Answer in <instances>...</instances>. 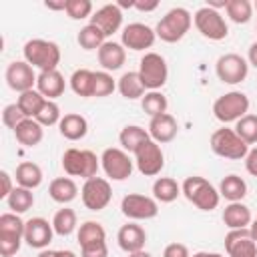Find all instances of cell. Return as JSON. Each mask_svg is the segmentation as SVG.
Masks as SVG:
<instances>
[{
  "instance_id": "6da1fadb",
  "label": "cell",
  "mask_w": 257,
  "mask_h": 257,
  "mask_svg": "<svg viewBox=\"0 0 257 257\" xmlns=\"http://www.w3.org/2000/svg\"><path fill=\"white\" fill-rule=\"evenodd\" d=\"M24 60L32 66L38 68L40 72L44 70H56L58 62H60V48L56 42L52 40H44V38H32L24 44L22 48Z\"/></svg>"
},
{
  "instance_id": "7a4b0ae2",
  "label": "cell",
  "mask_w": 257,
  "mask_h": 257,
  "mask_svg": "<svg viewBox=\"0 0 257 257\" xmlns=\"http://www.w3.org/2000/svg\"><path fill=\"white\" fill-rule=\"evenodd\" d=\"M181 191L187 197V201L193 203L201 211H213L219 207L221 195L205 177H199V175L187 177L181 185Z\"/></svg>"
},
{
  "instance_id": "3957f363",
  "label": "cell",
  "mask_w": 257,
  "mask_h": 257,
  "mask_svg": "<svg viewBox=\"0 0 257 257\" xmlns=\"http://www.w3.org/2000/svg\"><path fill=\"white\" fill-rule=\"evenodd\" d=\"M193 24V16L187 8L183 6H175L171 8L155 26V34L163 40V42H179L191 28Z\"/></svg>"
},
{
  "instance_id": "277c9868",
  "label": "cell",
  "mask_w": 257,
  "mask_h": 257,
  "mask_svg": "<svg viewBox=\"0 0 257 257\" xmlns=\"http://www.w3.org/2000/svg\"><path fill=\"white\" fill-rule=\"evenodd\" d=\"M98 161L100 159L92 151L70 147L62 155V169H64L66 175H70V177H82L86 181V179L96 177L98 167H100Z\"/></svg>"
},
{
  "instance_id": "5b68a950",
  "label": "cell",
  "mask_w": 257,
  "mask_h": 257,
  "mask_svg": "<svg viewBox=\"0 0 257 257\" xmlns=\"http://www.w3.org/2000/svg\"><path fill=\"white\" fill-rule=\"evenodd\" d=\"M249 96L245 92L239 90H231L221 94L215 102H213V114L217 120H221L223 124L229 122H237L241 120L247 112H249Z\"/></svg>"
},
{
  "instance_id": "8992f818",
  "label": "cell",
  "mask_w": 257,
  "mask_h": 257,
  "mask_svg": "<svg viewBox=\"0 0 257 257\" xmlns=\"http://www.w3.org/2000/svg\"><path fill=\"white\" fill-rule=\"evenodd\" d=\"M211 149L217 157L231 161H241L249 153V145L235 133V128L227 126H221L211 135Z\"/></svg>"
},
{
  "instance_id": "52a82bcc",
  "label": "cell",
  "mask_w": 257,
  "mask_h": 257,
  "mask_svg": "<svg viewBox=\"0 0 257 257\" xmlns=\"http://www.w3.org/2000/svg\"><path fill=\"white\" fill-rule=\"evenodd\" d=\"M24 225L26 221L20 219L16 213H2L0 215V255L12 257L18 253L24 241Z\"/></svg>"
},
{
  "instance_id": "ba28073f",
  "label": "cell",
  "mask_w": 257,
  "mask_h": 257,
  "mask_svg": "<svg viewBox=\"0 0 257 257\" xmlns=\"http://www.w3.org/2000/svg\"><path fill=\"white\" fill-rule=\"evenodd\" d=\"M137 72H139V76H141V80H143L147 90H159L167 82V76H169L167 62L157 52H145V56L139 62V70Z\"/></svg>"
},
{
  "instance_id": "9c48e42d",
  "label": "cell",
  "mask_w": 257,
  "mask_h": 257,
  "mask_svg": "<svg viewBox=\"0 0 257 257\" xmlns=\"http://www.w3.org/2000/svg\"><path fill=\"white\" fill-rule=\"evenodd\" d=\"M100 165H102V171L106 173L108 179H112V181H124V179L131 177L133 167H135V161L131 159V155L124 149L108 147L100 155Z\"/></svg>"
},
{
  "instance_id": "30bf717a",
  "label": "cell",
  "mask_w": 257,
  "mask_h": 257,
  "mask_svg": "<svg viewBox=\"0 0 257 257\" xmlns=\"http://www.w3.org/2000/svg\"><path fill=\"white\" fill-rule=\"evenodd\" d=\"M193 22H195L197 30L209 40H223L229 34V26H227L225 18L221 16V12L215 8H209V6H201L195 12Z\"/></svg>"
},
{
  "instance_id": "8fae6325",
  "label": "cell",
  "mask_w": 257,
  "mask_h": 257,
  "mask_svg": "<svg viewBox=\"0 0 257 257\" xmlns=\"http://www.w3.org/2000/svg\"><path fill=\"white\" fill-rule=\"evenodd\" d=\"M135 165L139 169L141 175L145 177H155L163 171L165 167V155L159 143H155L153 139L145 141L137 151H135Z\"/></svg>"
},
{
  "instance_id": "7c38bea8",
  "label": "cell",
  "mask_w": 257,
  "mask_h": 257,
  "mask_svg": "<svg viewBox=\"0 0 257 257\" xmlns=\"http://www.w3.org/2000/svg\"><path fill=\"white\" fill-rule=\"evenodd\" d=\"M80 197L88 211H102L112 199V187L106 179L96 175V177L84 181V185L80 189Z\"/></svg>"
},
{
  "instance_id": "4fadbf2b",
  "label": "cell",
  "mask_w": 257,
  "mask_h": 257,
  "mask_svg": "<svg viewBox=\"0 0 257 257\" xmlns=\"http://www.w3.org/2000/svg\"><path fill=\"white\" fill-rule=\"evenodd\" d=\"M215 72H217V78L221 82H225V84H239L249 74V62L241 54L227 52V54L217 58Z\"/></svg>"
},
{
  "instance_id": "5bb4252c",
  "label": "cell",
  "mask_w": 257,
  "mask_h": 257,
  "mask_svg": "<svg viewBox=\"0 0 257 257\" xmlns=\"http://www.w3.org/2000/svg\"><path fill=\"white\" fill-rule=\"evenodd\" d=\"M120 211L126 219L149 221V219H155L159 215V205L153 197L139 195V193H128L120 203Z\"/></svg>"
},
{
  "instance_id": "9a60e30c",
  "label": "cell",
  "mask_w": 257,
  "mask_h": 257,
  "mask_svg": "<svg viewBox=\"0 0 257 257\" xmlns=\"http://www.w3.org/2000/svg\"><path fill=\"white\" fill-rule=\"evenodd\" d=\"M36 76L32 66L26 62V60H14L6 66V72H4V78H6V84L16 90L18 94L26 92V90H32V86L36 84Z\"/></svg>"
},
{
  "instance_id": "2e32d148",
  "label": "cell",
  "mask_w": 257,
  "mask_h": 257,
  "mask_svg": "<svg viewBox=\"0 0 257 257\" xmlns=\"http://www.w3.org/2000/svg\"><path fill=\"white\" fill-rule=\"evenodd\" d=\"M155 30L143 22H131L122 28V34H120V44L128 50H145V48H151L155 44Z\"/></svg>"
},
{
  "instance_id": "e0dca14e",
  "label": "cell",
  "mask_w": 257,
  "mask_h": 257,
  "mask_svg": "<svg viewBox=\"0 0 257 257\" xmlns=\"http://www.w3.org/2000/svg\"><path fill=\"white\" fill-rule=\"evenodd\" d=\"M52 235H54L52 223H48L44 217H32L24 225V241L32 249H40V251L46 249L52 241Z\"/></svg>"
},
{
  "instance_id": "ac0fdd59",
  "label": "cell",
  "mask_w": 257,
  "mask_h": 257,
  "mask_svg": "<svg viewBox=\"0 0 257 257\" xmlns=\"http://www.w3.org/2000/svg\"><path fill=\"white\" fill-rule=\"evenodd\" d=\"M225 251L229 257H257V243L249 229H231L225 235Z\"/></svg>"
},
{
  "instance_id": "d6986e66",
  "label": "cell",
  "mask_w": 257,
  "mask_h": 257,
  "mask_svg": "<svg viewBox=\"0 0 257 257\" xmlns=\"http://www.w3.org/2000/svg\"><path fill=\"white\" fill-rule=\"evenodd\" d=\"M90 24L98 26L104 36H110L122 26V10L116 4H104L90 16Z\"/></svg>"
},
{
  "instance_id": "ffe728a7",
  "label": "cell",
  "mask_w": 257,
  "mask_h": 257,
  "mask_svg": "<svg viewBox=\"0 0 257 257\" xmlns=\"http://www.w3.org/2000/svg\"><path fill=\"white\" fill-rule=\"evenodd\" d=\"M147 131H149V135H151V139H153L155 143L163 145V143H171V141L177 137L179 124H177L175 116H171L169 112H165V114L153 116V118L149 120V128H147Z\"/></svg>"
},
{
  "instance_id": "44dd1931",
  "label": "cell",
  "mask_w": 257,
  "mask_h": 257,
  "mask_svg": "<svg viewBox=\"0 0 257 257\" xmlns=\"http://www.w3.org/2000/svg\"><path fill=\"white\" fill-rule=\"evenodd\" d=\"M116 241H118V247L128 255V253H137V251H143L145 243H147V233L141 225H135V223H126L118 229V235H116Z\"/></svg>"
},
{
  "instance_id": "7402d4cb",
  "label": "cell",
  "mask_w": 257,
  "mask_h": 257,
  "mask_svg": "<svg viewBox=\"0 0 257 257\" xmlns=\"http://www.w3.org/2000/svg\"><path fill=\"white\" fill-rule=\"evenodd\" d=\"M64 76L58 70H44L36 76V90L46 98V100H54L58 96H62L64 92Z\"/></svg>"
},
{
  "instance_id": "603a6c76",
  "label": "cell",
  "mask_w": 257,
  "mask_h": 257,
  "mask_svg": "<svg viewBox=\"0 0 257 257\" xmlns=\"http://www.w3.org/2000/svg\"><path fill=\"white\" fill-rule=\"evenodd\" d=\"M126 60V50L120 42L114 40H106L100 48H98V62L100 66L110 72V70H118Z\"/></svg>"
},
{
  "instance_id": "cb8c5ba5",
  "label": "cell",
  "mask_w": 257,
  "mask_h": 257,
  "mask_svg": "<svg viewBox=\"0 0 257 257\" xmlns=\"http://www.w3.org/2000/svg\"><path fill=\"white\" fill-rule=\"evenodd\" d=\"M253 221V215H251V209L237 201V203H229L223 211V223L229 227V229H247Z\"/></svg>"
},
{
  "instance_id": "d4e9b609",
  "label": "cell",
  "mask_w": 257,
  "mask_h": 257,
  "mask_svg": "<svg viewBox=\"0 0 257 257\" xmlns=\"http://www.w3.org/2000/svg\"><path fill=\"white\" fill-rule=\"evenodd\" d=\"M58 131H60V135H62L64 139H68V141H80V139H84L86 133H88V122H86V118H84L82 114L70 112V114H64V116L60 118Z\"/></svg>"
},
{
  "instance_id": "484cf974",
  "label": "cell",
  "mask_w": 257,
  "mask_h": 257,
  "mask_svg": "<svg viewBox=\"0 0 257 257\" xmlns=\"http://www.w3.org/2000/svg\"><path fill=\"white\" fill-rule=\"evenodd\" d=\"M48 195H50L52 201H56L60 205H66V203H72L76 199L78 187H76V183L70 177H58V179H52L50 181Z\"/></svg>"
},
{
  "instance_id": "4316f807",
  "label": "cell",
  "mask_w": 257,
  "mask_h": 257,
  "mask_svg": "<svg viewBox=\"0 0 257 257\" xmlns=\"http://www.w3.org/2000/svg\"><path fill=\"white\" fill-rule=\"evenodd\" d=\"M14 137H16V141H18L20 145H24V147H36V145L42 141V137H44V128H42V124H40L38 120H34V118H24V120L14 128Z\"/></svg>"
},
{
  "instance_id": "83f0119b",
  "label": "cell",
  "mask_w": 257,
  "mask_h": 257,
  "mask_svg": "<svg viewBox=\"0 0 257 257\" xmlns=\"http://www.w3.org/2000/svg\"><path fill=\"white\" fill-rule=\"evenodd\" d=\"M219 195L225 197L229 203H237V201H243L245 195H247V183L243 177L231 173L227 177H223L221 185H219Z\"/></svg>"
},
{
  "instance_id": "f1b7e54d",
  "label": "cell",
  "mask_w": 257,
  "mask_h": 257,
  "mask_svg": "<svg viewBox=\"0 0 257 257\" xmlns=\"http://www.w3.org/2000/svg\"><path fill=\"white\" fill-rule=\"evenodd\" d=\"M70 88L76 96L90 98L94 96V72L88 68H78L70 76Z\"/></svg>"
},
{
  "instance_id": "f546056e",
  "label": "cell",
  "mask_w": 257,
  "mask_h": 257,
  "mask_svg": "<svg viewBox=\"0 0 257 257\" xmlns=\"http://www.w3.org/2000/svg\"><path fill=\"white\" fill-rule=\"evenodd\" d=\"M149 139H151L149 131L143 128V126H139V124H126V126L120 131V135H118V141H120L122 149H124L126 153H133V155H135V151H137L145 141H149Z\"/></svg>"
},
{
  "instance_id": "4dcf8cb0",
  "label": "cell",
  "mask_w": 257,
  "mask_h": 257,
  "mask_svg": "<svg viewBox=\"0 0 257 257\" xmlns=\"http://www.w3.org/2000/svg\"><path fill=\"white\" fill-rule=\"evenodd\" d=\"M16 183L18 187H24V189H36L40 183H42V169L36 165V163H30V161H24L16 167Z\"/></svg>"
},
{
  "instance_id": "1f68e13d",
  "label": "cell",
  "mask_w": 257,
  "mask_h": 257,
  "mask_svg": "<svg viewBox=\"0 0 257 257\" xmlns=\"http://www.w3.org/2000/svg\"><path fill=\"white\" fill-rule=\"evenodd\" d=\"M118 92L124 96V98H128V100H137V98H143L145 96V84H143V80H141V76H139V72H124L120 78H118Z\"/></svg>"
},
{
  "instance_id": "d6a6232c",
  "label": "cell",
  "mask_w": 257,
  "mask_h": 257,
  "mask_svg": "<svg viewBox=\"0 0 257 257\" xmlns=\"http://www.w3.org/2000/svg\"><path fill=\"white\" fill-rule=\"evenodd\" d=\"M181 185L171 177H159L153 183V199L161 203H173L181 195Z\"/></svg>"
},
{
  "instance_id": "836d02e7",
  "label": "cell",
  "mask_w": 257,
  "mask_h": 257,
  "mask_svg": "<svg viewBox=\"0 0 257 257\" xmlns=\"http://www.w3.org/2000/svg\"><path fill=\"white\" fill-rule=\"evenodd\" d=\"M6 205H8L10 213H16V215L26 213L34 205V195H32L30 189H24V187H18L16 185L14 191L6 197Z\"/></svg>"
},
{
  "instance_id": "e575fe53",
  "label": "cell",
  "mask_w": 257,
  "mask_h": 257,
  "mask_svg": "<svg viewBox=\"0 0 257 257\" xmlns=\"http://www.w3.org/2000/svg\"><path fill=\"white\" fill-rule=\"evenodd\" d=\"M76 40H78L80 48H84V50H98L106 42V36H104V32L98 26H94V24L88 22L86 26L80 28Z\"/></svg>"
},
{
  "instance_id": "d590c367",
  "label": "cell",
  "mask_w": 257,
  "mask_h": 257,
  "mask_svg": "<svg viewBox=\"0 0 257 257\" xmlns=\"http://www.w3.org/2000/svg\"><path fill=\"white\" fill-rule=\"evenodd\" d=\"M44 102H46V98H44L36 88L22 92V94L18 96V100H16L18 108L22 110V114H24L26 118H34V116L38 114V110L42 108Z\"/></svg>"
},
{
  "instance_id": "8d00e7d4",
  "label": "cell",
  "mask_w": 257,
  "mask_h": 257,
  "mask_svg": "<svg viewBox=\"0 0 257 257\" xmlns=\"http://www.w3.org/2000/svg\"><path fill=\"white\" fill-rule=\"evenodd\" d=\"M78 245L84 247V245H92V243H100V241H106V231L104 227L98 223V221H84L78 229Z\"/></svg>"
},
{
  "instance_id": "74e56055",
  "label": "cell",
  "mask_w": 257,
  "mask_h": 257,
  "mask_svg": "<svg viewBox=\"0 0 257 257\" xmlns=\"http://www.w3.org/2000/svg\"><path fill=\"white\" fill-rule=\"evenodd\" d=\"M52 229H54L56 235L68 237L76 229V213L72 209H68V207L58 209L54 213V217H52Z\"/></svg>"
},
{
  "instance_id": "f35d334b",
  "label": "cell",
  "mask_w": 257,
  "mask_h": 257,
  "mask_svg": "<svg viewBox=\"0 0 257 257\" xmlns=\"http://www.w3.org/2000/svg\"><path fill=\"white\" fill-rule=\"evenodd\" d=\"M141 106H143V110L153 118V116L165 114L169 102H167V96H165L163 92H159V90H149V92H145V96L141 98Z\"/></svg>"
},
{
  "instance_id": "ab89813d",
  "label": "cell",
  "mask_w": 257,
  "mask_h": 257,
  "mask_svg": "<svg viewBox=\"0 0 257 257\" xmlns=\"http://www.w3.org/2000/svg\"><path fill=\"white\" fill-rule=\"evenodd\" d=\"M225 10L235 24H247L253 16V4L249 0H229Z\"/></svg>"
},
{
  "instance_id": "60d3db41",
  "label": "cell",
  "mask_w": 257,
  "mask_h": 257,
  "mask_svg": "<svg viewBox=\"0 0 257 257\" xmlns=\"http://www.w3.org/2000/svg\"><path fill=\"white\" fill-rule=\"evenodd\" d=\"M235 133L247 145H255L257 143V114H245L241 120H237Z\"/></svg>"
},
{
  "instance_id": "b9f144b4",
  "label": "cell",
  "mask_w": 257,
  "mask_h": 257,
  "mask_svg": "<svg viewBox=\"0 0 257 257\" xmlns=\"http://www.w3.org/2000/svg\"><path fill=\"white\" fill-rule=\"evenodd\" d=\"M116 86L118 84L114 82V78L110 76V72H106V70L94 72V96L96 98H102V96L112 94Z\"/></svg>"
},
{
  "instance_id": "7bdbcfd3",
  "label": "cell",
  "mask_w": 257,
  "mask_h": 257,
  "mask_svg": "<svg viewBox=\"0 0 257 257\" xmlns=\"http://www.w3.org/2000/svg\"><path fill=\"white\" fill-rule=\"evenodd\" d=\"M60 108L54 100H46L42 104V108L38 110V114L34 116V120H38L42 126H52V124H58L60 122Z\"/></svg>"
},
{
  "instance_id": "ee69618b",
  "label": "cell",
  "mask_w": 257,
  "mask_h": 257,
  "mask_svg": "<svg viewBox=\"0 0 257 257\" xmlns=\"http://www.w3.org/2000/svg\"><path fill=\"white\" fill-rule=\"evenodd\" d=\"M64 12H66L72 20L88 18V16L92 14V2H90V0H66Z\"/></svg>"
},
{
  "instance_id": "f6af8a7d",
  "label": "cell",
  "mask_w": 257,
  "mask_h": 257,
  "mask_svg": "<svg viewBox=\"0 0 257 257\" xmlns=\"http://www.w3.org/2000/svg\"><path fill=\"white\" fill-rule=\"evenodd\" d=\"M24 118H26V116L22 114V110L18 108L16 102H14V104H6L4 110H2V122H4V126L12 128V131H14Z\"/></svg>"
},
{
  "instance_id": "bcb514c9",
  "label": "cell",
  "mask_w": 257,
  "mask_h": 257,
  "mask_svg": "<svg viewBox=\"0 0 257 257\" xmlns=\"http://www.w3.org/2000/svg\"><path fill=\"white\" fill-rule=\"evenodd\" d=\"M80 257H108V245H106V241L80 247Z\"/></svg>"
},
{
  "instance_id": "7dc6e473",
  "label": "cell",
  "mask_w": 257,
  "mask_h": 257,
  "mask_svg": "<svg viewBox=\"0 0 257 257\" xmlns=\"http://www.w3.org/2000/svg\"><path fill=\"white\" fill-rule=\"evenodd\" d=\"M163 257H191V255H189L187 245H183V243H171V245L165 247Z\"/></svg>"
},
{
  "instance_id": "c3c4849f",
  "label": "cell",
  "mask_w": 257,
  "mask_h": 257,
  "mask_svg": "<svg viewBox=\"0 0 257 257\" xmlns=\"http://www.w3.org/2000/svg\"><path fill=\"white\" fill-rule=\"evenodd\" d=\"M14 191L12 187V177L6 171H0V199H6Z\"/></svg>"
},
{
  "instance_id": "681fc988",
  "label": "cell",
  "mask_w": 257,
  "mask_h": 257,
  "mask_svg": "<svg viewBox=\"0 0 257 257\" xmlns=\"http://www.w3.org/2000/svg\"><path fill=\"white\" fill-rule=\"evenodd\" d=\"M245 169H247L249 175L257 177V147L247 153V157H245Z\"/></svg>"
},
{
  "instance_id": "f907efd6",
  "label": "cell",
  "mask_w": 257,
  "mask_h": 257,
  "mask_svg": "<svg viewBox=\"0 0 257 257\" xmlns=\"http://www.w3.org/2000/svg\"><path fill=\"white\" fill-rule=\"evenodd\" d=\"M135 8L139 12H153L159 8V2L157 0H149V2H143V0H135Z\"/></svg>"
},
{
  "instance_id": "816d5d0a",
  "label": "cell",
  "mask_w": 257,
  "mask_h": 257,
  "mask_svg": "<svg viewBox=\"0 0 257 257\" xmlns=\"http://www.w3.org/2000/svg\"><path fill=\"white\" fill-rule=\"evenodd\" d=\"M247 62H249L251 66H255V68H257V42H253V44L249 46V54H247Z\"/></svg>"
},
{
  "instance_id": "f5cc1de1",
  "label": "cell",
  "mask_w": 257,
  "mask_h": 257,
  "mask_svg": "<svg viewBox=\"0 0 257 257\" xmlns=\"http://www.w3.org/2000/svg\"><path fill=\"white\" fill-rule=\"evenodd\" d=\"M44 6H46L48 10H64V8H66V0H62V2H50V0H46Z\"/></svg>"
},
{
  "instance_id": "db71d44e",
  "label": "cell",
  "mask_w": 257,
  "mask_h": 257,
  "mask_svg": "<svg viewBox=\"0 0 257 257\" xmlns=\"http://www.w3.org/2000/svg\"><path fill=\"white\" fill-rule=\"evenodd\" d=\"M54 257H76V253H72L68 249H60V251H54Z\"/></svg>"
},
{
  "instance_id": "11a10c76",
  "label": "cell",
  "mask_w": 257,
  "mask_h": 257,
  "mask_svg": "<svg viewBox=\"0 0 257 257\" xmlns=\"http://www.w3.org/2000/svg\"><path fill=\"white\" fill-rule=\"evenodd\" d=\"M249 231H251V237H253V241L257 243V219H255V221H251V227H249Z\"/></svg>"
},
{
  "instance_id": "9f6ffc18",
  "label": "cell",
  "mask_w": 257,
  "mask_h": 257,
  "mask_svg": "<svg viewBox=\"0 0 257 257\" xmlns=\"http://www.w3.org/2000/svg\"><path fill=\"white\" fill-rule=\"evenodd\" d=\"M193 257H223V255H219V253H207V251H199V253H195Z\"/></svg>"
},
{
  "instance_id": "6f0895ef",
  "label": "cell",
  "mask_w": 257,
  "mask_h": 257,
  "mask_svg": "<svg viewBox=\"0 0 257 257\" xmlns=\"http://www.w3.org/2000/svg\"><path fill=\"white\" fill-rule=\"evenodd\" d=\"M36 257H54V251H50V249H42Z\"/></svg>"
},
{
  "instance_id": "680465c9",
  "label": "cell",
  "mask_w": 257,
  "mask_h": 257,
  "mask_svg": "<svg viewBox=\"0 0 257 257\" xmlns=\"http://www.w3.org/2000/svg\"><path fill=\"white\" fill-rule=\"evenodd\" d=\"M128 257H153V255L147 251H137V253H128Z\"/></svg>"
},
{
  "instance_id": "91938a15",
  "label": "cell",
  "mask_w": 257,
  "mask_h": 257,
  "mask_svg": "<svg viewBox=\"0 0 257 257\" xmlns=\"http://www.w3.org/2000/svg\"><path fill=\"white\" fill-rule=\"evenodd\" d=\"M253 8H257V2H255V6H253Z\"/></svg>"
}]
</instances>
